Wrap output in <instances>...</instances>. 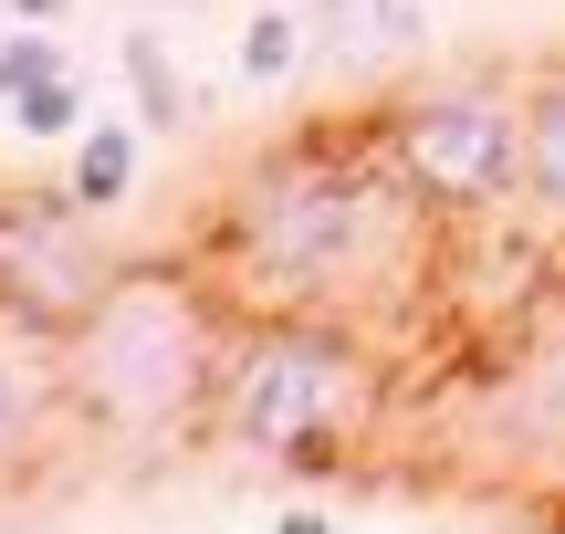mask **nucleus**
Instances as JSON below:
<instances>
[{
	"label": "nucleus",
	"mask_w": 565,
	"mask_h": 534,
	"mask_svg": "<svg viewBox=\"0 0 565 534\" xmlns=\"http://www.w3.org/2000/svg\"><path fill=\"white\" fill-rule=\"evenodd\" d=\"M440 252L450 231L398 189L366 116L263 147L200 231V263L231 305H324V314H366V325L419 305L440 284Z\"/></svg>",
	"instance_id": "f257e3e1"
},
{
	"label": "nucleus",
	"mask_w": 565,
	"mask_h": 534,
	"mask_svg": "<svg viewBox=\"0 0 565 534\" xmlns=\"http://www.w3.org/2000/svg\"><path fill=\"white\" fill-rule=\"evenodd\" d=\"M387 335L324 305H242L210 388V430L282 472H345L387 419Z\"/></svg>",
	"instance_id": "f03ea898"
},
{
	"label": "nucleus",
	"mask_w": 565,
	"mask_h": 534,
	"mask_svg": "<svg viewBox=\"0 0 565 534\" xmlns=\"http://www.w3.org/2000/svg\"><path fill=\"white\" fill-rule=\"evenodd\" d=\"M231 293L210 284V263H126L116 293L63 335V398H74V430L105 440H168L189 419H210L231 356Z\"/></svg>",
	"instance_id": "7ed1b4c3"
},
{
	"label": "nucleus",
	"mask_w": 565,
	"mask_h": 534,
	"mask_svg": "<svg viewBox=\"0 0 565 534\" xmlns=\"http://www.w3.org/2000/svg\"><path fill=\"white\" fill-rule=\"evenodd\" d=\"M366 137L440 231L524 210V74L513 63H461V74L398 84L387 105H366Z\"/></svg>",
	"instance_id": "20e7f679"
},
{
	"label": "nucleus",
	"mask_w": 565,
	"mask_h": 534,
	"mask_svg": "<svg viewBox=\"0 0 565 534\" xmlns=\"http://www.w3.org/2000/svg\"><path fill=\"white\" fill-rule=\"evenodd\" d=\"M450 451L482 482H545L565 493V273L513 305L482 367L450 388Z\"/></svg>",
	"instance_id": "39448f33"
},
{
	"label": "nucleus",
	"mask_w": 565,
	"mask_h": 534,
	"mask_svg": "<svg viewBox=\"0 0 565 534\" xmlns=\"http://www.w3.org/2000/svg\"><path fill=\"white\" fill-rule=\"evenodd\" d=\"M105 210H84L74 189H0V314L32 335H74L84 314L116 293L126 252L105 242Z\"/></svg>",
	"instance_id": "423d86ee"
},
{
	"label": "nucleus",
	"mask_w": 565,
	"mask_h": 534,
	"mask_svg": "<svg viewBox=\"0 0 565 534\" xmlns=\"http://www.w3.org/2000/svg\"><path fill=\"white\" fill-rule=\"evenodd\" d=\"M74 419L63 398V335H32L0 314V482H32L53 461V430Z\"/></svg>",
	"instance_id": "0eeeda50"
},
{
	"label": "nucleus",
	"mask_w": 565,
	"mask_h": 534,
	"mask_svg": "<svg viewBox=\"0 0 565 534\" xmlns=\"http://www.w3.org/2000/svg\"><path fill=\"white\" fill-rule=\"evenodd\" d=\"M524 221L565 252V63L524 74Z\"/></svg>",
	"instance_id": "6e6552de"
},
{
	"label": "nucleus",
	"mask_w": 565,
	"mask_h": 534,
	"mask_svg": "<svg viewBox=\"0 0 565 534\" xmlns=\"http://www.w3.org/2000/svg\"><path fill=\"white\" fill-rule=\"evenodd\" d=\"M137 137L147 126H116V116H95L74 137V168H63V189H74L84 210H105V221H116L126 200H137Z\"/></svg>",
	"instance_id": "1a4fd4ad"
},
{
	"label": "nucleus",
	"mask_w": 565,
	"mask_h": 534,
	"mask_svg": "<svg viewBox=\"0 0 565 534\" xmlns=\"http://www.w3.org/2000/svg\"><path fill=\"white\" fill-rule=\"evenodd\" d=\"M126 95H137V126H147V137H179V126H189V84H179V53L158 42V21L126 32Z\"/></svg>",
	"instance_id": "9d476101"
},
{
	"label": "nucleus",
	"mask_w": 565,
	"mask_h": 534,
	"mask_svg": "<svg viewBox=\"0 0 565 534\" xmlns=\"http://www.w3.org/2000/svg\"><path fill=\"white\" fill-rule=\"evenodd\" d=\"M53 74H74V53H63V21H11V32H0V105L32 95V84H53Z\"/></svg>",
	"instance_id": "9b49d317"
},
{
	"label": "nucleus",
	"mask_w": 565,
	"mask_h": 534,
	"mask_svg": "<svg viewBox=\"0 0 565 534\" xmlns=\"http://www.w3.org/2000/svg\"><path fill=\"white\" fill-rule=\"evenodd\" d=\"M0 116H11L32 147H74L84 126H95V116H84V84H74V74H53V84H32V95H11Z\"/></svg>",
	"instance_id": "f8f14e48"
},
{
	"label": "nucleus",
	"mask_w": 565,
	"mask_h": 534,
	"mask_svg": "<svg viewBox=\"0 0 565 534\" xmlns=\"http://www.w3.org/2000/svg\"><path fill=\"white\" fill-rule=\"evenodd\" d=\"M303 32H315L303 11H252L242 21V53H231V63H242V84H282L303 63Z\"/></svg>",
	"instance_id": "ddd939ff"
},
{
	"label": "nucleus",
	"mask_w": 565,
	"mask_h": 534,
	"mask_svg": "<svg viewBox=\"0 0 565 534\" xmlns=\"http://www.w3.org/2000/svg\"><path fill=\"white\" fill-rule=\"evenodd\" d=\"M303 21H315V42H345L377 21V42H419V0H303Z\"/></svg>",
	"instance_id": "4468645a"
},
{
	"label": "nucleus",
	"mask_w": 565,
	"mask_h": 534,
	"mask_svg": "<svg viewBox=\"0 0 565 534\" xmlns=\"http://www.w3.org/2000/svg\"><path fill=\"white\" fill-rule=\"evenodd\" d=\"M0 11H11V21H74L84 0H0Z\"/></svg>",
	"instance_id": "2eb2a0df"
},
{
	"label": "nucleus",
	"mask_w": 565,
	"mask_h": 534,
	"mask_svg": "<svg viewBox=\"0 0 565 534\" xmlns=\"http://www.w3.org/2000/svg\"><path fill=\"white\" fill-rule=\"evenodd\" d=\"M168 11H210V0H168Z\"/></svg>",
	"instance_id": "dca6fc26"
},
{
	"label": "nucleus",
	"mask_w": 565,
	"mask_h": 534,
	"mask_svg": "<svg viewBox=\"0 0 565 534\" xmlns=\"http://www.w3.org/2000/svg\"><path fill=\"white\" fill-rule=\"evenodd\" d=\"M0 32H11V11H0Z\"/></svg>",
	"instance_id": "f3484780"
}]
</instances>
